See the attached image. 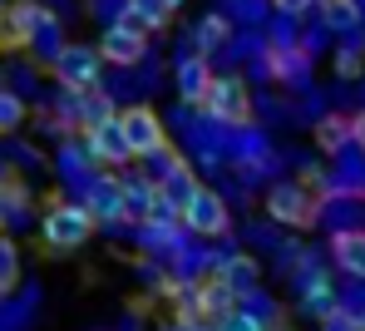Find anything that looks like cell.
I'll return each mask as SVG.
<instances>
[{"label":"cell","instance_id":"cell-1","mask_svg":"<svg viewBox=\"0 0 365 331\" xmlns=\"http://www.w3.org/2000/svg\"><path fill=\"white\" fill-rule=\"evenodd\" d=\"M94 223L99 218L89 213V203H55L40 218V243L50 253H74V248H84L94 238Z\"/></svg>","mask_w":365,"mask_h":331},{"label":"cell","instance_id":"cell-2","mask_svg":"<svg viewBox=\"0 0 365 331\" xmlns=\"http://www.w3.org/2000/svg\"><path fill=\"white\" fill-rule=\"evenodd\" d=\"M50 74L60 79V89H99V79H104V55H99V45L64 40V50L50 60Z\"/></svg>","mask_w":365,"mask_h":331},{"label":"cell","instance_id":"cell-3","mask_svg":"<svg viewBox=\"0 0 365 331\" xmlns=\"http://www.w3.org/2000/svg\"><path fill=\"white\" fill-rule=\"evenodd\" d=\"M99 55H104V65H114V69H138L143 55H148V30L133 25L128 15H119V20L104 25V35H99Z\"/></svg>","mask_w":365,"mask_h":331},{"label":"cell","instance_id":"cell-4","mask_svg":"<svg viewBox=\"0 0 365 331\" xmlns=\"http://www.w3.org/2000/svg\"><path fill=\"white\" fill-rule=\"evenodd\" d=\"M202 114L217 124H247L252 119V89H247L242 74H217L207 99H202Z\"/></svg>","mask_w":365,"mask_h":331},{"label":"cell","instance_id":"cell-5","mask_svg":"<svg viewBox=\"0 0 365 331\" xmlns=\"http://www.w3.org/2000/svg\"><path fill=\"white\" fill-rule=\"evenodd\" d=\"M182 228L187 233H197V238H222L227 228H232V213H227V203L222 193H212V188H192L187 203H182Z\"/></svg>","mask_w":365,"mask_h":331},{"label":"cell","instance_id":"cell-6","mask_svg":"<svg viewBox=\"0 0 365 331\" xmlns=\"http://www.w3.org/2000/svg\"><path fill=\"white\" fill-rule=\"evenodd\" d=\"M119 119H123V133H128L133 158H158V153H168V129H163V119H158L148 104H128Z\"/></svg>","mask_w":365,"mask_h":331},{"label":"cell","instance_id":"cell-7","mask_svg":"<svg viewBox=\"0 0 365 331\" xmlns=\"http://www.w3.org/2000/svg\"><path fill=\"white\" fill-rule=\"evenodd\" d=\"M45 5L40 0H10L5 10H0V50H30V40H35V30L45 25Z\"/></svg>","mask_w":365,"mask_h":331},{"label":"cell","instance_id":"cell-8","mask_svg":"<svg viewBox=\"0 0 365 331\" xmlns=\"http://www.w3.org/2000/svg\"><path fill=\"white\" fill-rule=\"evenodd\" d=\"M84 158H94V163H128V158H133L119 114H104L99 124L84 129Z\"/></svg>","mask_w":365,"mask_h":331},{"label":"cell","instance_id":"cell-9","mask_svg":"<svg viewBox=\"0 0 365 331\" xmlns=\"http://www.w3.org/2000/svg\"><path fill=\"white\" fill-rule=\"evenodd\" d=\"M316 208H321V203L311 198L302 183H277V188L267 193V213H272V223H282V228H311V223H316Z\"/></svg>","mask_w":365,"mask_h":331},{"label":"cell","instance_id":"cell-10","mask_svg":"<svg viewBox=\"0 0 365 331\" xmlns=\"http://www.w3.org/2000/svg\"><path fill=\"white\" fill-rule=\"evenodd\" d=\"M163 198V188L153 178H128L119 198V223H133V228H153V208Z\"/></svg>","mask_w":365,"mask_h":331},{"label":"cell","instance_id":"cell-11","mask_svg":"<svg viewBox=\"0 0 365 331\" xmlns=\"http://www.w3.org/2000/svg\"><path fill=\"white\" fill-rule=\"evenodd\" d=\"M212 79H217V74L207 69V55H182V60H178V99H182V104H192V109H202Z\"/></svg>","mask_w":365,"mask_h":331},{"label":"cell","instance_id":"cell-12","mask_svg":"<svg viewBox=\"0 0 365 331\" xmlns=\"http://www.w3.org/2000/svg\"><path fill=\"white\" fill-rule=\"evenodd\" d=\"M232 302H237V292L222 282V272L212 277V282H202L197 292H192V312L202 317V322H222L227 312H232Z\"/></svg>","mask_w":365,"mask_h":331},{"label":"cell","instance_id":"cell-13","mask_svg":"<svg viewBox=\"0 0 365 331\" xmlns=\"http://www.w3.org/2000/svg\"><path fill=\"white\" fill-rule=\"evenodd\" d=\"M316 143H321V153H341L346 143H356V119L326 114V119L316 124Z\"/></svg>","mask_w":365,"mask_h":331},{"label":"cell","instance_id":"cell-14","mask_svg":"<svg viewBox=\"0 0 365 331\" xmlns=\"http://www.w3.org/2000/svg\"><path fill=\"white\" fill-rule=\"evenodd\" d=\"M331 258L346 267L351 277H365V233H336V243H331Z\"/></svg>","mask_w":365,"mask_h":331},{"label":"cell","instance_id":"cell-15","mask_svg":"<svg viewBox=\"0 0 365 331\" xmlns=\"http://www.w3.org/2000/svg\"><path fill=\"white\" fill-rule=\"evenodd\" d=\"M232 40V25H227V15H202L197 20V30H192V45H197V55H212V50H222Z\"/></svg>","mask_w":365,"mask_h":331},{"label":"cell","instance_id":"cell-16","mask_svg":"<svg viewBox=\"0 0 365 331\" xmlns=\"http://www.w3.org/2000/svg\"><path fill=\"white\" fill-rule=\"evenodd\" d=\"M321 20L341 35H356L361 30V0H321Z\"/></svg>","mask_w":365,"mask_h":331},{"label":"cell","instance_id":"cell-17","mask_svg":"<svg viewBox=\"0 0 365 331\" xmlns=\"http://www.w3.org/2000/svg\"><path fill=\"white\" fill-rule=\"evenodd\" d=\"M123 15L133 25H143V30H163L168 15H173V5L168 0H123Z\"/></svg>","mask_w":365,"mask_h":331},{"label":"cell","instance_id":"cell-18","mask_svg":"<svg viewBox=\"0 0 365 331\" xmlns=\"http://www.w3.org/2000/svg\"><path fill=\"white\" fill-rule=\"evenodd\" d=\"M222 272V282L242 297V292H252L257 287V277H262V267H257V258H247V253H237V258H227V263L217 267Z\"/></svg>","mask_w":365,"mask_h":331},{"label":"cell","instance_id":"cell-19","mask_svg":"<svg viewBox=\"0 0 365 331\" xmlns=\"http://www.w3.org/2000/svg\"><path fill=\"white\" fill-rule=\"evenodd\" d=\"M25 109H30V104H25V94L0 84V133H15V129H20V124H25Z\"/></svg>","mask_w":365,"mask_h":331},{"label":"cell","instance_id":"cell-20","mask_svg":"<svg viewBox=\"0 0 365 331\" xmlns=\"http://www.w3.org/2000/svg\"><path fill=\"white\" fill-rule=\"evenodd\" d=\"M15 282H20V248L10 238H0V297L15 292Z\"/></svg>","mask_w":365,"mask_h":331},{"label":"cell","instance_id":"cell-21","mask_svg":"<svg viewBox=\"0 0 365 331\" xmlns=\"http://www.w3.org/2000/svg\"><path fill=\"white\" fill-rule=\"evenodd\" d=\"M361 69H365V50H356V45H346V50L336 55V74H341V79H356Z\"/></svg>","mask_w":365,"mask_h":331},{"label":"cell","instance_id":"cell-22","mask_svg":"<svg viewBox=\"0 0 365 331\" xmlns=\"http://www.w3.org/2000/svg\"><path fill=\"white\" fill-rule=\"evenodd\" d=\"M217 331H267V327H262V322H257L252 312H242V307H232V312H227V317L217 322Z\"/></svg>","mask_w":365,"mask_h":331},{"label":"cell","instance_id":"cell-23","mask_svg":"<svg viewBox=\"0 0 365 331\" xmlns=\"http://www.w3.org/2000/svg\"><path fill=\"white\" fill-rule=\"evenodd\" d=\"M321 331H361V317H351L346 307H331V312L321 317Z\"/></svg>","mask_w":365,"mask_h":331},{"label":"cell","instance_id":"cell-24","mask_svg":"<svg viewBox=\"0 0 365 331\" xmlns=\"http://www.w3.org/2000/svg\"><path fill=\"white\" fill-rule=\"evenodd\" d=\"M306 307H311L316 317H326V312L336 307V302H331V287H326V282H311V287H306Z\"/></svg>","mask_w":365,"mask_h":331},{"label":"cell","instance_id":"cell-25","mask_svg":"<svg viewBox=\"0 0 365 331\" xmlns=\"http://www.w3.org/2000/svg\"><path fill=\"white\" fill-rule=\"evenodd\" d=\"M272 5H277L282 15H306V10H311L316 0H272Z\"/></svg>","mask_w":365,"mask_h":331},{"label":"cell","instance_id":"cell-26","mask_svg":"<svg viewBox=\"0 0 365 331\" xmlns=\"http://www.w3.org/2000/svg\"><path fill=\"white\" fill-rule=\"evenodd\" d=\"M356 143H361V148H365V109H361V114H356Z\"/></svg>","mask_w":365,"mask_h":331},{"label":"cell","instance_id":"cell-27","mask_svg":"<svg viewBox=\"0 0 365 331\" xmlns=\"http://www.w3.org/2000/svg\"><path fill=\"white\" fill-rule=\"evenodd\" d=\"M168 5H173V10H178V5H187V0H168Z\"/></svg>","mask_w":365,"mask_h":331},{"label":"cell","instance_id":"cell-28","mask_svg":"<svg viewBox=\"0 0 365 331\" xmlns=\"http://www.w3.org/2000/svg\"><path fill=\"white\" fill-rule=\"evenodd\" d=\"M361 331H365V312H361Z\"/></svg>","mask_w":365,"mask_h":331}]
</instances>
